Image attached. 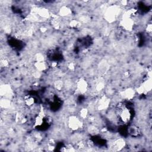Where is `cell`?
I'll return each instance as SVG.
<instances>
[{
    "label": "cell",
    "instance_id": "obj_1",
    "mask_svg": "<svg viewBox=\"0 0 152 152\" xmlns=\"http://www.w3.org/2000/svg\"><path fill=\"white\" fill-rule=\"evenodd\" d=\"M83 124L82 120L75 115H71L68 119V126L72 131H77L82 128Z\"/></svg>",
    "mask_w": 152,
    "mask_h": 152
},
{
    "label": "cell",
    "instance_id": "obj_2",
    "mask_svg": "<svg viewBox=\"0 0 152 152\" xmlns=\"http://www.w3.org/2000/svg\"><path fill=\"white\" fill-rule=\"evenodd\" d=\"M119 12V9L115 7H112L109 8L105 14V17L109 22H112L116 19Z\"/></svg>",
    "mask_w": 152,
    "mask_h": 152
},
{
    "label": "cell",
    "instance_id": "obj_3",
    "mask_svg": "<svg viewBox=\"0 0 152 152\" xmlns=\"http://www.w3.org/2000/svg\"><path fill=\"white\" fill-rule=\"evenodd\" d=\"M76 91L81 94L86 93L87 90L88 84L87 82L83 78H80L76 82Z\"/></svg>",
    "mask_w": 152,
    "mask_h": 152
},
{
    "label": "cell",
    "instance_id": "obj_4",
    "mask_svg": "<svg viewBox=\"0 0 152 152\" xmlns=\"http://www.w3.org/2000/svg\"><path fill=\"white\" fill-rule=\"evenodd\" d=\"M127 132L131 137L134 138L138 137L141 134L140 127L135 124L130 125L128 128Z\"/></svg>",
    "mask_w": 152,
    "mask_h": 152
},
{
    "label": "cell",
    "instance_id": "obj_5",
    "mask_svg": "<svg viewBox=\"0 0 152 152\" xmlns=\"http://www.w3.org/2000/svg\"><path fill=\"white\" fill-rule=\"evenodd\" d=\"M135 93V90L133 88H128L121 91L120 96L125 100H130L134 98Z\"/></svg>",
    "mask_w": 152,
    "mask_h": 152
},
{
    "label": "cell",
    "instance_id": "obj_6",
    "mask_svg": "<svg viewBox=\"0 0 152 152\" xmlns=\"http://www.w3.org/2000/svg\"><path fill=\"white\" fill-rule=\"evenodd\" d=\"M126 144L125 141L122 138H118L111 144L110 147L115 150V151H118L122 150L124 147H125Z\"/></svg>",
    "mask_w": 152,
    "mask_h": 152
},
{
    "label": "cell",
    "instance_id": "obj_7",
    "mask_svg": "<svg viewBox=\"0 0 152 152\" xmlns=\"http://www.w3.org/2000/svg\"><path fill=\"white\" fill-rule=\"evenodd\" d=\"M110 103V100L105 96L102 97L98 103H97V107L99 110H103L106 109H107Z\"/></svg>",
    "mask_w": 152,
    "mask_h": 152
},
{
    "label": "cell",
    "instance_id": "obj_8",
    "mask_svg": "<svg viewBox=\"0 0 152 152\" xmlns=\"http://www.w3.org/2000/svg\"><path fill=\"white\" fill-rule=\"evenodd\" d=\"M34 103L35 99L33 96L31 95H27L24 97V103L27 107H31L34 104Z\"/></svg>",
    "mask_w": 152,
    "mask_h": 152
},
{
    "label": "cell",
    "instance_id": "obj_9",
    "mask_svg": "<svg viewBox=\"0 0 152 152\" xmlns=\"http://www.w3.org/2000/svg\"><path fill=\"white\" fill-rule=\"evenodd\" d=\"M34 67L36 70L42 72L45 71L47 69L48 65L45 61H40V62H37L36 61L34 63Z\"/></svg>",
    "mask_w": 152,
    "mask_h": 152
},
{
    "label": "cell",
    "instance_id": "obj_10",
    "mask_svg": "<svg viewBox=\"0 0 152 152\" xmlns=\"http://www.w3.org/2000/svg\"><path fill=\"white\" fill-rule=\"evenodd\" d=\"M59 12L61 16L66 17L71 14V10L68 7H67L66 6H63L60 8Z\"/></svg>",
    "mask_w": 152,
    "mask_h": 152
},
{
    "label": "cell",
    "instance_id": "obj_11",
    "mask_svg": "<svg viewBox=\"0 0 152 152\" xmlns=\"http://www.w3.org/2000/svg\"><path fill=\"white\" fill-rule=\"evenodd\" d=\"M88 115V110L87 108H82L79 112V118L81 119H86Z\"/></svg>",
    "mask_w": 152,
    "mask_h": 152
},
{
    "label": "cell",
    "instance_id": "obj_12",
    "mask_svg": "<svg viewBox=\"0 0 152 152\" xmlns=\"http://www.w3.org/2000/svg\"><path fill=\"white\" fill-rule=\"evenodd\" d=\"M64 87V82L61 80H57L54 82V87L56 90H61Z\"/></svg>",
    "mask_w": 152,
    "mask_h": 152
},
{
    "label": "cell",
    "instance_id": "obj_13",
    "mask_svg": "<svg viewBox=\"0 0 152 152\" xmlns=\"http://www.w3.org/2000/svg\"><path fill=\"white\" fill-rule=\"evenodd\" d=\"M10 101L8 99H2L1 101V106L3 108H8V107L10 106Z\"/></svg>",
    "mask_w": 152,
    "mask_h": 152
},
{
    "label": "cell",
    "instance_id": "obj_14",
    "mask_svg": "<svg viewBox=\"0 0 152 152\" xmlns=\"http://www.w3.org/2000/svg\"><path fill=\"white\" fill-rule=\"evenodd\" d=\"M146 31L147 33V34H151V31H152V26H151V23H149L147 24L146 28H145Z\"/></svg>",
    "mask_w": 152,
    "mask_h": 152
},
{
    "label": "cell",
    "instance_id": "obj_15",
    "mask_svg": "<svg viewBox=\"0 0 152 152\" xmlns=\"http://www.w3.org/2000/svg\"><path fill=\"white\" fill-rule=\"evenodd\" d=\"M1 65L2 67H6L8 65V61L6 59H2L1 61Z\"/></svg>",
    "mask_w": 152,
    "mask_h": 152
}]
</instances>
